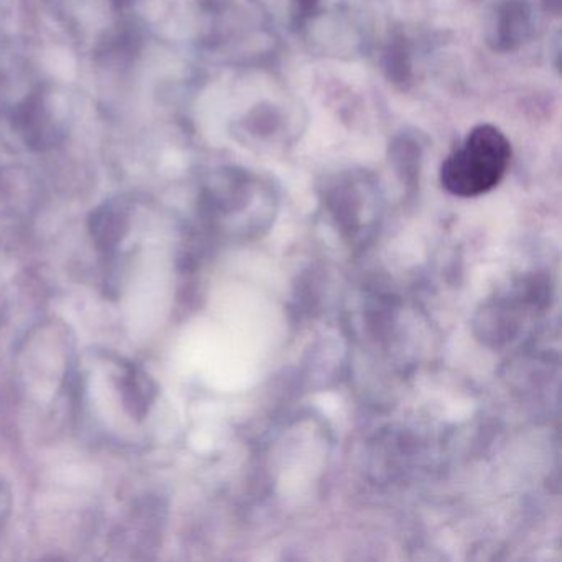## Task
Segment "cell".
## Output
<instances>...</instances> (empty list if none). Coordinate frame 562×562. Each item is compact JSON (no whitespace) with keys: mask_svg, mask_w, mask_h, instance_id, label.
<instances>
[{"mask_svg":"<svg viewBox=\"0 0 562 562\" xmlns=\"http://www.w3.org/2000/svg\"><path fill=\"white\" fill-rule=\"evenodd\" d=\"M512 160V144L492 124H480L467 134L463 143L443 160L440 183L460 199L488 193L495 189Z\"/></svg>","mask_w":562,"mask_h":562,"instance_id":"obj_1","label":"cell"},{"mask_svg":"<svg viewBox=\"0 0 562 562\" xmlns=\"http://www.w3.org/2000/svg\"><path fill=\"white\" fill-rule=\"evenodd\" d=\"M532 34V5L529 0H498L490 19L488 41L498 54L518 50Z\"/></svg>","mask_w":562,"mask_h":562,"instance_id":"obj_2","label":"cell"},{"mask_svg":"<svg viewBox=\"0 0 562 562\" xmlns=\"http://www.w3.org/2000/svg\"><path fill=\"white\" fill-rule=\"evenodd\" d=\"M384 70L393 83H409L413 77V64H411V50L407 47L406 38L396 37L387 45L384 52Z\"/></svg>","mask_w":562,"mask_h":562,"instance_id":"obj_3","label":"cell"},{"mask_svg":"<svg viewBox=\"0 0 562 562\" xmlns=\"http://www.w3.org/2000/svg\"><path fill=\"white\" fill-rule=\"evenodd\" d=\"M322 0H289V18L295 31L307 27L312 19L321 14Z\"/></svg>","mask_w":562,"mask_h":562,"instance_id":"obj_4","label":"cell"}]
</instances>
